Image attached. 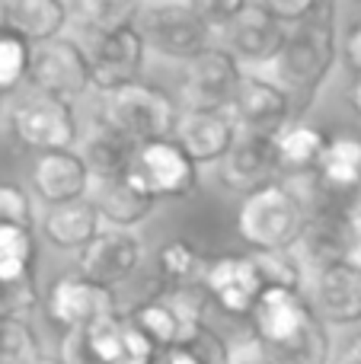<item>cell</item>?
<instances>
[{
  "label": "cell",
  "mask_w": 361,
  "mask_h": 364,
  "mask_svg": "<svg viewBox=\"0 0 361 364\" xmlns=\"http://www.w3.org/2000/svg\"><path fill=\"white\" fill-rule=\"evenodd\" d=\"M93 205H96V211H99V218L106 227L131 230V227H138L141 220L151 218L157 201L141 195L125 176H119V179H109V182H99V186H96Z\"/></svg>",
  "instance_id": "obj_26"
},
{
  "label": "cell",
  "mask_w": 361,
  "mask_h": 364,
  "mask_svg": "<svg viewBox=\"0 0 361 364\" xmlns=\"http://www.w3.org/2000/svg\"><path fill=\"white\" fill-rule=\"evenodd\" d=\"M179 115L183 112L173 102V96L144 80L102 96L99 109V119L119 134H125L134 147L151 144V141H170L176 134Z\"/></svg>",
  "instance_id": "obj_3"
},
{
  "label": "cell",
  "mask_w": 361,
  "mask_h": 364,
  "mask_svg": "<svg viewBox=\"0 0 361 364\" xmlns=\"http://www.w3.org/2000/svg\"><path fill=\"white\" fill-rule=\"evenodd\" d=\"M317 320V310L304 301V294L285 288H266L249 314L256 346L259 348H279L294 342L311 323Z\"/></svg>",
  "instance_id": "obj_15"
},
{
  "label": "cell",
  "mask_w": 361,
  "mask_h": 364,
  "mask_svg": "<svg viewBox=\"0 0 361 364\" xmlns=\"http://www.w3.org/2000/svg\"><path fill=\"white\" fill-rule=\"evenodd\" d=\"M70 13L83 23V29L93 32V38H99L109 32L138 26L141 4L138 0H80Z\"/></svg>",
  "instance_id": "obj_31"
},
{
  "label": "cell",
  "mask_w": 361,
  "mask_h": 364,
  "mask_svg": "<svg viewBox=\"0 0 361 364\" xmlns=\"http://www.w3.org/2000/svg\"><path fill=\"white\" fill-rule=\"evenodd\" d=\"M195 6H198V13L208 19L211 29H227V26L247 10L243 0H195Z\"/></svg>",
  "instance_id": "obj_39"
},
{
  "label": "cell",
  "mask_w": 361,
  "mask_h": 364,
  "mask_svg": "<svg viewBox=\"0 0 361 364\" xmlns=\"http://www.w3.org/2000/svg\"><path fill=\"white\" fill-rule=\"evenodd\" d=\"M38 364H61V361H58V358H42Z\"/></svg>",
  "instance_id": "obj_45"
},
{
  "label": "cell",
  "mask_w": 361,
  "mask_h": 364,
  "mask_svg": "<svg viewBox=\"0 0 361 364\" xmlns=\"http://www.w3.org/2000/svg\"><path fill=\"white\" fill-rule=\"evenodd\" d=\"M230 364H269L266 358H262V355H259V348H249V352H237L234 355V358H230Z\"/></svg>",
  "instance_id": "obj_41"
},
{
  "label": "cell",
  "mask_w": 361,
  "mask_h": 364,
  "mask_svg": "<svg viewBox=\"0 0 361 364\" xmlns=\"http://www.w3.org/2000/svg\"><path fill=\"white\" fill-rule=\"evenodd\" d=\"M36 272V237L29 227L0 224V288L29 284Z\"/></svg>",
  "instance_id": "obj_29"
},
{
  "label": "cell",
  "mask_w": 361,
  "mask_h": 364,
  "mask_svg": "<svg viewBox=\"0 0 361 364\" xmlns=\"http://www.w3.org/2000/svg\"><path fill=\"white\" fill-rule=\"evenodd\" d=\"M333 364H361V342L352 346V348H345L339 358H333Z\"/></svg>",
  "instance_id": "obj_43"
},
{
  "label": "cell",
  "mask_w": 361,
  "mask_h": 364,
  "mask_svg": "<svg viewBox=\"0 0 361 364\" xmlns=\"http://www.w3.org/2000/svg\"><path fill=\"white\" fill-rule=\"evenodd\" d=\"M128 316H109L83 333H68L61 339V364H119L122 348H125Z\"/></svg>",
  "instance_id": "obj_23"
},
{
  "label": "cell",
  "mask_w": 361,
  "mask_h": 364,
  "mask_svg": "<svg viewBox=\"0 0 361 364\" xmlns=\"http://www.w3.org/2000/svg\"><path fill=\"white\" fill-rule=\"evenodd\" d=\"M304 237H301V259L313 269H330L339 262H355L361 252V214L336 211V208H307Z\"/></svg>",
  "instance_id": "obj_9"
},
{
  "label": "cell",
  "mask_w": 361,
  "mask_h": 364,
  "mask_svg": "<svg viewBox=\"0 0 361 364\" xmlns=\"http://www.w3.org/2000/svg\"><path fill=\"white\" fill-rule=\"evenodd\" d=\"M45 314L68 336L83 333L109 316H119V301H115L112 288L90 282L80 272H68V275L51 282L48 294H45Z\"/></svg>",
  "instance_id": "obj_7"
},
{
  "label": "cell",
  "mask_w": 361,
  "mask_h": 364,
  "mask_svg": "<svg viewBox=\"0 0 361 364\" xmlns=\"http://www.w3.org/2000/svg\"><path fill=\"white\" fill-rule=\"evenodd\" d=\"M343 51H345V61H349L352 74L361 77V16L349 26L345 32V42H343Z\"/></svg>",
  "instance_id": "obj_40"
},
{
  "label": "cell",
  "mask_w": 361,
  "mask_h": 364,
  "mask_svg": "<svg viewBox=\"0 0 361 364\" xmlns=\"http://www.w3.org/2000/svg\"><path fill=\"white\" fill-rule=\"evenodd\" d=\"M138 32L147 51L189 64L205 48H211V26L198 13L195 0H160V4L141 6Z\"/></svg>",
  "instance_id": "obj_4"
},
{
  "label": "cell",
  "mask_w": 361,
  "mask_h": 364,
  "mask_svg": "<svg viewBox=\"0 0 361 364\" xmlns=\"http://www.w3.org/2000/svg\"><path fill=\"white\" fill-rule=\"evenodd\" d=\"M336 64V6L323 4L313 19L288 29V42L275 58V83L311 100Z\"/></svg>",
  "instance_id": "obj_2"
},
{
  "label": "cell",
  "mask_w": 361,
  "mask_h": 364,
  "mask_svg": "<svg viewBox=\"0 0 361 364\" xmlns=\"http://www.w3.org/2000/svg\"><path fill=\"white\" fill-rule=\"evenodd\" d=\"M10 316V304H6V291L0 288V320H6Z\"/></svg>",
  "instance_id": "obj_44"
},
{
  "label": "cell",
  "mask_w": 361,
  "mask_h": 364,
  "mask_svg": "<svg viewBox=\"0 0 361 364\" xmlns=\"http://www.w3.org/2000/svg\"><path fill=\"white\" fill-rule=\"evenodd\" d=\"M10 128L16 141L29 151L55 154V151H74L77 141V119L70 102L48 100V96H32L19 102L10 115Z\"/></svg>",
  "instance_id": "obj_10"
},
{
  "label": "cell",
  "mask_w": 361,
  "mask_h": 364,
  "mask_svg": "<svg viewBox=\"0 0 361 364\" xmlns=\"http://www.w3.org/2000/svg\"><path fill=\"white\" fill-rule=\"evenodd\" d=\"M358 256H361V252H358Z\"/></svg>",
  "instance_id": "obj_47"
},
{
  "label": "cell",
  "mask_w": 361,
  "mask_h": 364,
  "mask_svg": "<svg viewBox=\"0 0 361 364\" xmlns=\"http://www.w3.org/2000/svg\"><path fill=\"white\" fill-rule=\"evenodd\" d=\"M313 310L326 326L361 323V262H339L313 278Z\"/></svg>",
  "instance_id": "obj_19"
},
{
  "label": "cell",
  "mask_w": 361,
  "mask_h": 364,
  "mask_svg": "<svg viewBox=\"0 0 361 364\" xmlns=\"http://www.w3.org/2000/svg\"><path fill=\"white\" fill-rule=\"evenodd\" d=\"M0 224H16L32 230V198L16 182H0Z\"/></svg>",
  "instance_id": "obj_36"
},
{
  "label": "cell",
  "mask_w": 361,
  "mask_h": 364,
  "mask_svg": "<svg viewBox=\"0 0 361 364\" xmlns=\"http://www.w3.org/2000/svg\"><path fill=\"white\" fill-rule=\"evenodd\" d=\"M160 348L141 333L138 326H131L128 320V333H125V348H122V358L119 364H157L160 361Z\"/></svg>",
  "instance_id": "obj_38"
},
{
  "label": "cell",
  "mask_w": 361,
  "mask_h": 364,
  "mask_svg": "<svg viewBox=\"0 0 361 364\" xmlns=\"http://www.w3.org/2000/svg\"><path fill=\"white\" fill-rule=\"evenodd\" d=\"M157 364H163V358H160V361H157Z\"/></svg>",
  "instance_id": "obj_46"
},
{
  "label": "cell",
  "mask_w": 361,
  "mask_h": 364,
  "mask_svg": "<svg viewBox=\"0 0 361 364\" xmlns=\"http://www.w3.org/2000/svg\"><path fill=\"white\" fill-rule=\"evenodd\" d=\"M205 259L189 240L173 237L157 250V272L166 282V288H183V284H202Z\"/></svg>",
  "instance_id": "obj_32"
},
{
  "label": "cell",
  "mask_w": 361,
  "mask_h": 364,
  "mask_svg": "<svg viewBox=\"0 0 361 364\" xmlns=\"http://www.w3.org/2000/svg\"><path fill=\"white\" fill-rule=\"evenodd\" d=\"M227 112L234 115L240 134L279 138L291 125V93L266 77H243Z\"/></svg>",
  "instance_id": "obj_14"
},
{
  "label": "cell",
  "mask_w": 361,
  "mask_h": 364,
  "mask_svg": "<svg viewBox=\"0 0 361 364\" xmlns=\"http://www.w3.org/2000/svg\"><path fill=\"white\" fill-rule=\"evenodd\" d=\"M70 10L61 0H6L0 4V26L4 32L23 38L26 45H45L61 38Z\"/></svg>",
  "instance_id": "obj_22"
},
{
  "label": "cell",
  "mask_w": 361,
  "mask_h": 364,
  "mask_svg": "<svg viewBox=\"0 0 361 364\" xmlns=\"http://www.w3.org/2000/svg\"><path fill=\"white\" fill-rule=\"evenodd\" d=\"M125 179L151 201L185 198L198 186V166L176 141H151L134 151Z\"/></svg>",
  "instance_id": "obj_5"
},
{
  "label": "cell",
  "mask_w": 361,
  "mask_h": 364,
  "mask_svg": "<svg viewBox=\"0 0 361 364\" xmlns=\"http://www.w3.org/2000/svg\"><path fill=\"white\" fill-rule=\"evenodd\" d=\"M259 6L272 19H279L281 26H288V29L307 23V19H313L320 10H323L320 0H259Z\"/></svg>",
  "instance_id": "obj_37"
},
{
  "label": "cell",
  "mask_w": 361,
  "mask_h": 364,
  "mask_svg": "<svg viewBox=\"0 0 361 364\" xmlns=\"http://www.w3.org/2000/svg\"><path fill=\"white\" fill-rule=\"evenodd\" d=\"M237 138H240V128L227 109H183L176 134H173V141L189 154L195 166L221 164L234 151Z\"/></svg>",
  "instance_id": "obj_17"
},
{
  "label": "cell",
  "mask_w": 361,
  "mask_h": 364,
  "mask_svg": "<svg viewBox=\"0 0 361 364\" xmlns=\"http://www.w3.org/2000/svg\"><path fill=\"white\" fill-rule=\"evenodd\" d=\"M202 288L208 301L217 304L227 316H247L249 320L256 301L266 291V282H262L253 256H215L205 265Z\"/></svg>",
  "instance_id": "obj_13"
},
{
  "label": "cell",
  "mask_w": 361,
  "mask_h": 364,
  "mask_svg": "<svg viewBox=\"0 0 361 364\" xmlns=\"http://www.w3.org/2000/svg\"><path fill=\"white\" fill-rule=\"evenodd\" d=\"M99 230H102V218H99V211H96L93 198L48 208L42 218L45 240H48L51 246H58V250L80 252Z\"/></svg>",
  "instance_id": "obj_25"
},
{
  "label": "cell",
  "mask_w": 361,
  "mask_h": 364,
  "mask_svg": "<svg viewBox=\"0 0 361 364\" xmlns=\"http://www.w3.org/2000/svg\"><path fill=\"white\" fill-rule=\"evenodd\" d=\"M128 320H131V326H138L160 352H166V348H173V346H185V342L195 336L185 326V320L179 316V310L173 307V301L166 294L141 301L138 307L128 314ZM205 326H208V323H205Z\"/></svg>",
  "instance_id": "obj_27"
},
{
  "label": "cell",
  "mask_w": 361,
  "mask_h": 364,
  "mask_svg": "<svg viewBox=\"0 0 361 364\" xmlns=\"http://www.w3.org/2000/svg\"><path fill=\"white\" fill-rule=\"evenodd\" d=\"M227 45L224 48L237 58V61L249 64H275L288 42V26L272 19L259 4H247V10L224 29Z\"/></svg>",
  "instance_id": "obj_20"
},
{
  "label": "cell",
  "mask_w": 361,
  "mask_h": 364,
  "mask_svg": "<svg viewBox=\"0 0 361 364\" xmlns=\"http://www.w3.org/2000/svg\"><path fill=\"white\" fill-rule=\"evenodd\" d=\"M281 173L285 170H281L279 144L266 134H240L234 151L221 160V182L240 192L243 198L279 182Z\"/></svg>",
  "instance_id": "obj_18"
},
{
  "label": "cell",
  "mask_w": 361,
  "mask_h": 364,
  "mask_svg": "<svg viewBox=\"0 0 361 364\" xmlns=\"http://www.w3.org/2000/svg\"><path fill=\"white\" fill-rule=\"evenodd\" d=\"M29 87L36 96H48V100L74 102L93 87L90 77V55L70 38H55L32 48L29 61Z\"/></svg>",
  "instance_id": "obj_8"
},
{
  "label": "cell",
  "mask_w": 361,
  "mask_h": 364,
  "mask_svg": "<svg viewBox=\"0 0 361 364\" xmlns=\"http://www.w3.org/2000/svg\"><path fill=\"white\" fill-rule=\"evenodd\" d=\"M134 151H138V147H134L125 134L115 132L112 125H106L102 119H96L93 125H90V132L80 138V144H77V154H80V160L87 164L90 176L96 182L125 176Z\"/></svg>",
  "instance_id": "obj_24"
},
{
  "label": "cell",
  "mask_w": 361,
  "mask_h": 364,
  "mask_svg": "<svg viewBox=\"0 0 361 364\" xmlns=\"http://www.w3.org/2000/svg\"><path fill=\"white\" fill-rule=\"evenodd\" d=\"M42 358V342L29 320L23 316L0 320V364H38Z\"/></svg>",
  "instance_id": "obj_33"
},
{
  "label": "cell",
  "mask_w": 361,
  "mask_h": 364,
  "mask_svg": "<svg viewBox=\"0 0 361 364\" xmlns=\"http://www.w3.org/2000/svg\"><path fill=\"white\" fill-rule=\"evenodd\" d=\"M281 157V170L285 173H311L320 166L326 147H330V134L320 132L313 125H288L285 132L275 138Z\"/></svg>",
  "instance_id": "obj_28"
},
{
  "label": "cell",
  "mask_w": 361,
  "mask_h": 364,
  "mask_svg": "<svg viewBox=\"0 0 361 364\" xmlns=\"http://www.w3.org/2000/svg\"><path fill=\"white\" fill-rule=\"evenodd\" d=\"M141 259H144V243L138 233L106 227L77 252V272L90 282L115 291V284L128 282L138 272Z\"/></svg>",
  "instance_id": "obj_12"
},
{
  "label": "cell",
  "mask_w": 361,
  "mask_h": 364,
  "mask_svg": "<svg viewBox=\"0 0 361 364\" xmlns=\"http://www.w3.org/2000/svg\"><path fill=\"white\" fill-rule=\"evenodd\" d=\"M307 208H336L361 214V138L330 134L320 166L311 176Z\"/></svg>",
  "instance_id": "obj_6"
},
{
  "label": "cell",
  "mask_w": 361,
  "mask_h": 364,
  "mask_svg": "<svg viewBox=\"0 0 361 364\" xmlns=\"http://www.w3.org/2000/svg\"><path fill=\"white\" fill-rule=\"evenodd\" d=\"M32 45L0 29V93H10L29 77Z\"/></svg>",
  "instance_id": "obj_35"
},
{
  "label": "cell",
  "mask_w": 361,
  "mask_h": 364,
  "mask_svg": "<svg viewBox=\"0 0 361 364\" xmlns=\"http://www.w3.org/2000/svg\"><path fill=\"white\" fill-rule=\"evenodd\" d=\"M259 355L269 364H333L330 326L317 316V320H313L294 342L279 346V348H259Z\"/></svg>",
  "instance_id": "obj_30"
},
{
  "label": "cell",
  "mask_w": 361,
  "mask_h": 364,
  "mask_svg": "<svg viewBox=\"0 0 361 364\" xmlns=\"http://www.w3.org/2000/svg\"><path fill=\"white\" fill-rule=\"evenodd\" d=\"M90 182H93V176H90L87 164L77 151L42 154L32 164V188L48 208L83 201L90 192Z\"/></svg>",
  "instance_id": "obj_21"
},
{
  "label": "cell",
  "mask_w": 361,
  "mask_h": 364,
  "mask_svg": "<svg viewBox=\"0 0 361 364\" xmlns=\"http://www.w3.org/2000/svg\"><path fill=\"white\" fill-rule=\"evenodd\" d=\"M144 58H147V45L141 38L138 26L93 38V48H90V77H93V87L102 96H109L115 90L128 87V83H138Z\"/></svg>",
  "instance_id": "obj_16"
},
{
  "label": "cell",
  "mask_w": 361,
  "mask_h": 364,
  "mask_svg": "<svg viewBox=\"0 0 361 364\" xmlns=\"http://www.w3.org/2000/svg\"><path fill=\"white\" fill-rule=\"evenodd\" d=\"M243 83L240 61L224 45H211L185 64L183 100L185 109H230Z\"/></svg>",
  "instance_id": "obj_11"
},
{
  "label": "cell",
  "mask_w": 361,
  "mask_h": 364,
  "mask_svg": "<svg viewBox=\"0 0 361 364\" xmlns=\"http://www.w3.org/2000/svg\"><path fill=\"white\" fill-rule=\"evenodd\" d=\"M266 288H285L304 294V259L288 252H249Z\"/></svg>",
  "instance_id": "obj_34"
},
{
  "label": "cell",
  "mask_w": 361,
  "mask_h": 364,
  "mask_svg": "<svg viewBox=\"0 0 361 364\" xmlns=\"http://www.w3.org/2000/svg\"><path fill=\"white\" fill-rule=\"evenodd\" d=\"M307 218V198L279 179L240 201L237 237L253 252H288L304 237Z\"/></svg>",
  "instance_id": "obj_1"
},
{
  "label": "cell",
  "mask_w": 361,
  "mask_h": 364,
  "mask_svg": "<svg viewBox=\"0 0 361 364\" xmlns=\"http://www.w3.org/2000/svg\"><path fill=\"white\" fill-rule=\"evenodd\" d=\"M349 106H352V112L361 119V77H355L352 87H349Z\"/></svg>",
  "instance_id": "obj_42"
}]
</instances>
